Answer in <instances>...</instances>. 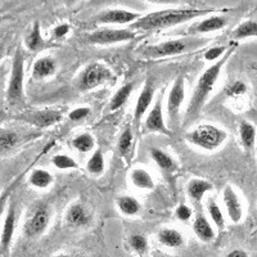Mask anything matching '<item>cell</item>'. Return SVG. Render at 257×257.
Returning a JSON list of instances; mask_svg holds the SVG:
<instances>
[{"label":"cell","mask_w":257,"mask_h":257,"mask_svg":"<svg viewBox=\"0 0 257 257\" xmlns=\"http://www.w3.org/2000/svg\"><path fill=\"white\" fill-rule=\"evenodd\" d=\"M144 130L147 133H160L164 135H171L170 128H167L164 118V108H162V100L155 103L152 108L149 109L148 116L144 121Z\"/></svg>","instance_id":"cell-14"},{"label":"cell","mask_w":257,"mask_h":257,"mask_svg":"<svg viewBox=\"0 0 257 257\" xmlns=\"http://www.w3.org/2000/svg\"><path fill=\"white\" fill-rule=\"evenodd\" d=\"M193 231L196 234V237L199 240L205 243H210L215 239V230H213L212 225L208 221L207 217L202 213H198L193 221Z\"/></svg>","instance_id":"cell-19"},{"label":"cell","mask_w":257,"mask_h":257,"mask_svg":"<svg viewBox=\"0 0 257 257\" xmlns=\"http://www.w3.org/2000/svg\"><path fill=\"white\" fill-rule=\"evenodd\" d=\"M134 89V82H128V84L122 85L116 93L113 94V96L111 98V102H109V109L111 111H117L120 109L127 99L132 95V91Z\"/></svg>","instance_id":"cell-29"},{"label":"cell","mask_w":257,"mask_h":257,"mask_svg":"<svg viewBox=\"0 0 257 257\" xmlns=\"http://www.w3.org/2000/svg\"><path fill=\"white\" fill-rule=\"evenodd\" d=\"M228 25V18L224 16H212L206 20L201 21L198 25L193 26L189 30V34L197 35V34H210V32L219 31Z\"/></svg>","instance_id":"cell-18"},{"label":"cell","mask_w":257,"mask_h":257,"mask_svg":"<svg viewBox=\"0 0 257 257\" xmlns=\"http://www.w3.org/2000/svg\"><path fill=\"white\" fill-rule=\"evenodd\" d=\"M153 98H155V80L151 77V79H148V81L146 82L143 89H142L141 94H139V98H138L137 100V104H135V109H134L135 122L137 123L141 122V120L143 118L144 114H146L147 111L151 108Z\"/></svg>","instance_id":"cell-15"},{"label":"cell","mask_w":257,"mask_h":257,"mask_svg":"<svg viewBox=\"0 0 257 257\" xmlns=\"http://www.w3.org/2000/svg\"><path fill=\"white\" fill-rule=\"evenodd\" d=\"M116 203H117V208H118V211H120L122 215H125V216H128V217L137 216L138 213L141 212L142 210V206L141 203H139V201L133 196L118 197Z\"/></svg>","instance_id":"cell-26"},{"label":"cell","mask_w":257,"mask_h":257,"mask_svg":"<svg viewBox=\"0 0 257 257\" xmlns=\"http://www.w3.org/2000/svg\"><path fill=\"white\" fill-rule=\"evenodd\" d=\"M225 257H249L248 253L242 248H237V249H233V251L229 252L228 254Z\"/></svg>","instance_id":"cell-43"},{"label":"cell","mask_w":257,"mask_h":257,"mask_svg":"<svg viewBox=\"0 0 257 257\" xmlns=\"http://www.w3.org/2000/svg\"><path fill=\"white\" fill-rule=\"evenodd\" d=\"M53 257H75L72 256V254H68V253H59V254H56V256Z\"/></svg>","instance_id":"cell-45"},{"label":"cell","mask_w":257,"mask_h":257,"mask_svg":"<svg viewBox=\"0 0 257 257\" xmlns=\"http://www.w3.org/2000/svg\"><path fill=\"white\" fill-rule=\"evenodd\" d=\"M15 118L24 121V122L35 126L38 128H47L61 122L63 114L57 109H41V111L25 112V113L17 114V116H15Z\"/></svg>","instance_id":"cell-11"},{"label":"cell","mask_w":257,"mask_h":257,"mask_svg":"<svg viewBox=\"0 0 257 257\" xmlns=\"http://www.w3.org/2000/svg\"><path fill=\"white\" fill-rule=\"evenodd\" d=\"M212 13V9H198V8H171L158 11V12L149 13L142 16L139 20L132 25L133 29L137 30H160L169 29L176 25L185 24L194 18Z\"/></svg>","instance_id":"cell-2"},{"label":"cell","mask_w":257,"mask_h":257,"mask_svg":"<svg viewBox=\"0 0 257 257\" xmlns=\"http://www.w3.org/2000/svg\"><path fill=\"white\" fill-rule=\"evenodd\" d=\"M86 170L88 173L91 174L94 176L102 175L105 170V162H104V156L100 149H96L94 151L91 157L88 160V164H86Z\"/></svg>","instance_id":"cell-31"},{"label":"cell","mask_w":257,"mask_h":257,"mask_svg":"<svg viewBox=\"0 0 257 257\" xmlns=\"http://www.w3.org/2000/svg\"><path fill=\"white\" fill-rule=\"evenodd\" d=\"M212 189L213 185L205 179H192L187 184V194L194 203H201L203 197Z\"/></svg>","instance_id":"cell-20"},{"label":"cell","mask_w":257,"mask_h":257,"mask_svg":"<svg viewBox=\"0 0 257 257\" xmlns=\"http://www.w3.org/2000/svg\"><path fill=\"white\" fill-rule=\"evenodd\" d=\"M90 114V108L89 107H79L75 108L68 113V118L71 121H81Z\"/></svg>","instance_id":"cell-40"},{"label":"cell","mask_w":257,"mask_h":257,"mask_svg":"<svg viewBox=\"0 0 257 257\" xmlns=\"http://www.w3.org/2000/svg\"><path fill=\"white\" fill-rule=\"evenodd\" d=\"M207 39H201L197 36L193 38H183V39H173V40L164 41L161 44L151 45L146 48L142 52L144 57L148 58H162V57H173L179 56V54H184L187 52L197 49L199 47L207 43Z\"/></svg>","instance_id":"cell-3"},{"label":"cell","mask_w":257,"mask_h":257,"mask_svg":"<svg viewBox=\"0 0 257 257\" xmlns=\"http://www.w3.org/2000/svg\"><path fill=\"white\" fill-rule=\"evenodd\" d=\"M185 99V80L179 76L174 81L169 96H167V117H169V127L175 130L179 125V113L181 105Z\"/></svg>","instance_id":"cell-8"},{"label":"cell","mask_w":257,"mask_h":257,"mask_svg":"<svg viewBox=\"0 0 257 257\" xmlns=\"http://www.w3.org/2000/svg\"><path fill=\"white\" fill-rule=\"evenodd\" d=\"M192 215H193L192 208H190L189 206L184 205V203L179 205L175 210V216L178 217L180 221H188V220H190Z\"/></svg>","instance_id":"cell-41"},{"label":"cell","mask_w":257,"mask_h":257,"mask_svg":"<svg viewBox=\"0 0 257 257\" xmlns=\"http://www.w3.org/2000/svg\"><path fill=\"white\" fill-rule=\"evenodd\" d=\"M30 138H32V135H24L9 128H0V155L12 152L22 146L25 141H29Z\"/></svg>","instance_id":"cell-16"},{"label":"cell","mask_w":257,"mask_h":257,"mask_svg":"<svg viewBox=\"0 0 257 257\" xmlns=\"http://www.w3.org/2000/svg\"><path fill=\"white\" fill-rule=\"evenodd\" d=\"M142 16L126 9H107L96 16V22L100 25H133Z\"/></svg>","instance_id":"cell-13"},{"label":"cell","mask_w":257,"mask_h":257,"mask_svg":"<svg viewBox=\"0 0 257 257\" xmlns=\"http://www.w3.org/2000/svg\"><path fill=\"white\" fill-rule=\"evenodd\" d=\"M222 205H224L226 216L231 222L238 224L242 221L243 215H244L242 199L231 185H225L222 189Z\"/></svg>","instance_id":"cell-12"},{"label":"cell","mask_w":257,"mask_h":257,"mask_svg":"<svg viewBox=\"0 0 257 257\" xmlns=\"http://www.w3.org/2000/svg\"><path fill=\"white\" fill-rule=\"evenodd\" d=\"M4 54H6V50H4V45L0 44V61L4 58Z\"/></svg>","instance_id":"cell-44"},{"label":"cell","mask_w":257,"mask_h":257,"mask_svg":"<svg viewBox=\"0 0 257 257\" xmlns=\"http://www.w3.org/2000/svg\"><path fill=\"white\" fill-rule=\"evenodd\" d=\"M133 143H134V135H133V130L130 127H126L120 135L118 143H117V151L121 156H127V153L132 149Z\"/></svg>","instance_id":"cell-35"},{"label":"cell","mask_w":257,"mask_h":257,"mask_svg":"<svg viewBox=\"0 0 257 257\" xmlns=\"http://www.w3.org/2000/svg\"><path fill=\"white\" fill-rule=\"evenodd\" d=\"M228 50L226 47H212L205 53V59L208 62H217L226 54Z\"/></svg>","instance_id":"cell-38"},{"label":"cell","mask_w":257,"mask_h":257,"mask_svg":"<svg viewBox=\"0 0 257 257\" xmlns=\"http://www.w3.org/2000/svg\"><path fill=\"white\" fill-rule=\"evenodd\" d=\"M50 207L48 203L39 202L29 211L24 224V234L29 239H35L48 230L50 224Z\"/></svg>","instance_id":"cell-6"},{"label":"cell","mask_w":257,"mask_h":257,"mask_svg":"<svg viewBox=\"0 0 257 257\" xmlns=\"http://www.w3.org/2000/svg\"><path fill=\"white\" fill-rule=\"evenodd\" d=\"M52 165L56 167L57 170L61 171H67V170H75L79 169V165L71 156L63 155V153H58V155L53 156Z\"/></svg>","instance_id":"cell-34"},{"label":"cell","mask_w":257,"mask_h":257,"mask_svg":"<svg viewBox=\"0 0 257 257\" xmlns=\"http://www.w3.org/2000/svg\"><path fill=\"white\" fill-rule=\"evenodd\" d=\"M25 47L30 52H39V50L45 47V40L43 35H41L40 24H39L38 21L34 24L31 31L25 38Z\"/></svg>","instance_id":"cell-27"},{"label":"cell","mask_w":257,"mask_h":257,"mask_svg":"<svg viewBox=\"0 0 257 257\" xmlns=\"http://www.w3.org/2000/svg\"><path fill=\"white\" fill-rule=\"evenodd\" d=\"M54 178L45 169H34L29 176V184L35 189H47L53 184Z\"/></svg>","instance_id":"cell-25"},{"label":"cell","mask_w":257,"mask_h":257,"mask_svg":"<svg viewBox=\"0 0 257 257\" xmlns=\"http://www.w3.org/2000/svg\"><path fill=\"white\" fill-rule=\"evenodd\" d=\"M149 156L164 173H173L178 167L175 160L161 148H156V147L151 148L149 149Z\"/></svg>","instance_id":"cell-22"},{"label":"cell","mask_w":257,"mask_h":257,"mask_svg":"<svg viewBox=\"0 0 257 257\" xmlns=\"http://www.w3.org/2000/svg\"><path fill=\"white\" fill-rule=\"evenodd\" d=\"M114 79V75L109 67H107L103 63H90L88 67L82 71L80 75L79 81H77V86L80 90L89 91L93 90L95 88H99L103 84L112 81Z\"/></svg>","instance_id":"cell-7"},{"label":"cell","mask_w":257,"mask_h":257,"mask_svg":"<svg viewBox=\"0 0 257 257\" xmlns=\"http://www.w3.org/2000/svg\"><path fill=\"white\" fill-rule=\"evenodd\" d=\"M135 36V32L128 29H102L89 34L86 41L94 45H111L130 41Z\"/></svg>","instance_id":"cell-10"},{"label":"cell","mask_w":257,"mask_h":257,"mask_svg":"<svg viewBox=\"0 0 257 257\" xmlns=\"http://www.w3.org/2000/svg\"><path fill=\"white\" fill-rule=\"evenodd\" d=\"M16 225H17V202L15 198H11L6 215H4L3 226L0 230V254L2 256H7L11 251Z\"/></svg>","instance_id":"cell-9"},{"label":"cell","mask_w":257,"mask_h":257,"mask_svg":"<svg viewBox=\"0 0 257 257\" xmlns=\"http://www.w3.org/2000/svg\"><path fill=\"white\" fill-rule=\"evenodd\" d=\"M187 141L194 147L207 152L219 149L226 141V133L222 128L210 123H202L187 134Z\"/></svg>","instance_id":"cell-5"},{"label":"cell","mask_w":257,"mask_h":257,"mask_svg":"<svg viewBox=\"0 0 257 257\" xmlns=\"http://www.w3.org/2000/svg\"><path fill=\"white\" fill-rule=\"evenodd\" d=\"M207 212H208V216H210V220L212 221V224L215 225L219 230L224 229L225 226L224 212H222V210L220 208V206L215 202V199L210 198L207 201Z\"/></svg>","instance_id":"cell-33"},{"label":"cell","mask_w":257,"mask_h":257,"mask_svg":"<svg viewBox=\"0 0 257 257\" xmlns=\"http://www.w3.org/2000/svg\"><path fill=\"white\" fill-rule=\"evenodd\" d=\"M73 148L76 149L80 153H89L91 152L95 147V139L89 133H82V134L77 135L76 138H73L72 141Z\"/></svg>","instance_id":"cell-32"},{"label":"cell","mask_w":257,"mask_h":257,"mask_svg":"<svg viewBox=\"0 0 257 257\" xmlns=\"http://www.w3.org/2000/svg\"><path fill=\"white\" fill-rule=\"evenodd\" d=\"M253 36H257V22L251 20L242 22L231 32V38L234 40H243V39L253 38Z\"/></svg>","instance_id":"cell-30"},{"label":"cell","mask_w":257,"mask_h":257,"mask_svg":"<svg viewBox=\"0 0 257 257\" xmlns=\"http://www.w3.org/2000/svg\"><path fill=\"white\" fill-rule=\"evenodd\" d=\"M7 103L11 107L25 105V57L21 48H17L13 57L12 71L7 86Z\"/></svg>","instance_id":"cell-4"},{"label":"cell","mask_w":257,"mask_h":257,"mask_svg":"<svg viewBox=\"0 0 257 257\" xmlns=\"http://www.w3.org/2000/svg\"><path fill=\"white\" fill-rule=\"evenodd\" d=\"M128 243L133 251L139 254H143L148 249V240L142 234H133L132 237L128 238Z\"/></svg>","instance_id":"cell-36"},{"label":"cell","mask_w":257,"mask_h":257,"mask_svg":"<svg viewBox=\"0 0 257 257\" xmlns=\"http://www.w3.org/2000/svg\"><path fill=\"white\" fill-rule=\"evenodd\" d=\"M57 71V62L50 57H41L36 59L32 66V77L35 80H44L53 76Z\"/></svg>","instance_id":"cell-21"},{"label":"cell","mask_w":257,"mask_h":257,"mask_svg":"<svg viewBox=\"0 0 257 257\" xmlns=\"http://www.w3.org/2000/svg\"><path fill=\"white\" fill-rule=\"evenodd\" d=\"M68 32H70V25L68 24L58 25V26H56L54 27V30H53V38L62 39L67 35Z\"/></svg>","instance_id":"cell-42"},{"label":"cell","mask_w":257,"mask_h":257,"mask_svg":"<svg viewBox=\"0 0 257 257\" xmlns=\"http://www.w3.org/2000/svg\"><path fill=\"white\" fill-rule=\"evenodd\" d=\"M64 220L72 228H84L91 221V215L89 210L81 203H73L68 207Z\"/></svg>","instance_id":"cell-17"},{"label":"cell","mask_w":257,"mask_h":257,"mask_svg":"<svg viewBox=\"0 0 257 257\" xmlns=\"http://www.w3.org/2000/svg\"><path fill=\"white\" fill-rule=\"evenodd\" d=\"M245 93H247V85L240 80H235L225 89V94L230 98H239V96L244 95Z\"/></svg>","instance_id":"cell-37"},{"label":"cell","mask_w":257,"mask_h":257,"mask_svg":"<svg viewBox=\"0 0 257 257\" xmlns=\"http://www.w3.org/2000/svg\"><path fill=\"white\" fill-rule=\"evenodd\" d=\"M158 242L167 248H179L184 244V237L176 229L165 228L161 229L157 234Z\"/></svg>","instance_id":"cell-24"},{"label":"cell","mask_w":257,"mask_h":257,"mask_svg":"<svg viewBox=\"0 0 257 257\" xmlns=\"http://www.w3.org/2000/svg\"><path fill=\"white\" fill-rule=\"evenodd\" d=\"M16 184H17V180L15 181V184H12L11 187L7 188V189L0 194V221H2V217H3V215L6 213L9 199H11V194H12V190L13 188L16 187Z\"/></svg>","instance_id":"cell-39"},{"label":"cell","mask_w":257,"mask_h":257,"mask_svg":"<svg viewBox=\"0 0 257 257\" xmlns=\"http://www.w3.org/2000/svg\"><path fill=\"white\" fill-rule=\"evenodd\" d=\"M130 183L133 187L141 190H152L156 187L152 175L141 167H137L130 173Z\"/></svg>","instance_id":"cell-23"},{"label":"cell","mask_w":257,"mask_h":257,"mask_svg":"<svg viewBox=\"0 0 257 257\" xmlns=\"http://www.w3.org/2000/svg\"><path fill=\"white\" fill-rule=\"evenodd\" d=\"M257 132L256 127L248 121H242L239 125V139L240 144L245 151H251L256 144Z\"/></svg>","instance_id":"cell-28"},{"label":"cell","mask_w":257,"mask_h":257,"mask_svg":"<svg viewBox=\"0 0 257 257\" xmlns=\"http://www.w3.org/2000/svg\"><path fill=\"white\" fill-rule=\"evenodd\" d=\"M234 50H235V45L230 47V49L226 52V54L221 59L215 62L211 67H208L199 76L198 81L196 84V88L193 90L189 105H188L187 111H185L184 120H183V127H187V126L192 125L197 120V117L201 113L203 105L207 102L208 95L212 93L213 88H215V85H216L217 80H219L220 75H221V71L224 68L225 63L230 59Z\"/></svg>","instance_id":"cell-1"}]
</instances>
